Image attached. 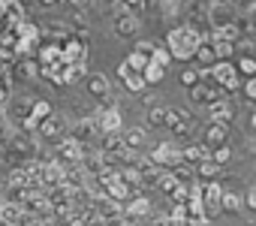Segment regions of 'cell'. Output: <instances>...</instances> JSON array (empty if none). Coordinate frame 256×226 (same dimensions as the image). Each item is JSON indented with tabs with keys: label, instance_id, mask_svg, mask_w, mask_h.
<instances>
[{
	"label": "cell",
	"instance_id": "obj_14",
	"mask_svg": "<svg viewBox=\"0 0 256 226\" xmlns=\"http://www.w3.org/2000/svg\"><path fill=\"white\" fill-rule=\"evenodd\" d=\"M36 64H40V70H58L60 64H64V54H60V46L54 42V46H40V52H36Z\"/></svg>",
	"mask_w": 256,
	"mask_h": 226
},
{
	"label": "cell",
	"instance_id": "obj_19",
	"mask_svg": "<svg viewBox=\"0 0 256 226\" xmlns=\"http://www.w3.org/2000/svg\"><path fill=\"white\" fill-rule=\"evenodd\" d=\"M120 139H124V148H142L145 145V130L142 127H130V130H120Z\"/></svg>",
	"mask_w": 256,
	"mask_h": 226
},
{
	"label": "cell",
	"instance_id": "obj_33",
	"mask_svg": "<svg viewBox=\"0 0 256 226\" xmlns=\"http://www.w3.org/2000/svg\"><path fill=\"white\" fill-rule=\"evenodd\" d=\"M154 48H157V42H148V40H145V42H136L133 52H139L145 60H151V58H154Z\"/></svg>",
	"mask_w": 256,
	"mask_h": 226
},
{
	"label": "cell",
	"instance_id": "obj_18",
	"mask_svg": "<svg viewBox=\"0 0 256 226\" xmlns=\"http://www.w3.org/2000/svg\"><path fill=\"white\" fill-rule=\"evenodd\" d=\"M226 133H229V124L208 121V127H205V145H208V148H214V145L226 142Z\"/></svg>",
	"mask_w": 256,
	"mask_h": 226
},
{
	"label": "cell",
	"instance_id": "obj_1",
	"mask_svg": "<svg viewBox=\"0 0 256 226\" xmlns=\"http://www.w3.org/2000/svg\"><path fill=\"white\" fill-rule=\"evenodd\" d=\"M199 40H202V36H199L196 30H190L187 24H178V28L169 30L166 48H169V54H172L175 60H193V52H196Z\"/></svg>",
	"mask_w": 256,
	"mask_h": 226
},
{
	"label": "cell",
	"instance_id": "obj_21",
	"mask_svg": "<svg viewBox=\"0 0 256 226\" xmlns=\"http://www.w3.org/2000/svg\"><path fill=\"white\" fill-rule=\"evenodd\" d=\"M193 172H196V181H214V178L220 175V166H217V163L208 157V160L196 163V169H193Z\"/></svg>",
	"mask_w": 256,
	"mask_h": 226
},
{
	"label": "cell",
	"instance_id": "obj_27",
	"mask_svg": "<svg viewBox=\"0 0 256 226\" xmlns=\"http://www.w3.org/2000/svg\"><path fill=\"white\" fill-rule=\"evenodd\" d=\"M148 124L151 127H166V108L163 106H157V102L148 106Z\"/></svg>",
	"mask_w": 256,
	"mask_h": 226
},
{
	"label": "cell",
	"instance_id": "obj_31",
	"mask_svg": "<svg viewBox=\"0 0 256 226\" xmlns=\"http://www.w3.org/2000/svg\"><path fill=\"white\" fill-rule=\"evenodd\" d=\"M30 106H34V96H22V100H16V115H18V121L30 115Z\"/></svg>",
	"mask_w": 256,
	"mask_h": 226
},
{
	"label": "cell",
	"instance_id": "obj_15",
	"mask_svg": "<svg viewBox=\"0 0 256 226\" xmlns=\"http://www.w3.org/2000/svg\"><path fill=\"white\" fill-rule=\"evenodd\" d=\"M84 78H88V94H90V96L102 100V96L112 94V82H108L102 72H94V76H84Z\"/></svg>",
	"mask_w": 256,
	"mask_h": 226
},
{
	"label": "cell",
	"instance_id": "obj_25",
	"mask_svg": "<svg viewBox=\"0 0 256 226\" xmlns=\"http://www.w3.org/2000/svg\"><path fill=\"white\" fill-rule=\"evenodd\" d=\"M175 187H178V178H175V175H172L169 169H160V175H157V190L169 196V193H172Z\"/></svg>",
	"mask_w": 256,
	"mask_h": 226
},
{
	"label": "cell",
	"instance_id": "obj_13",
	"mask_svg": "<svg viewBox=\"0 0 256 226\" xmlns=\"http://www.w3.org/2000/svg\"><path fill=\"white\" fill-rule=\"evenodd\" d=\"M193 60H196L202 70H208L211 64L220 60L217 52H214V46H211V40H208V34H202V40H199V46H196V52H193Z\"/></svg>",
	"mask_w": 256,
	"mask_h": 226
},
{
	"label": "cell",
	"instance_id": "obj_35",
	"mask_svg": "<svg viewBox=\"0 0 256 226\" xmlns=\"http://www.w3.org/2000/svg\"><path fill=\"white\" fill-rule=\"evenodd\" d=\"M196 82H199V72H196V70H184V72H181V84H184V88H193Z\"/></svg>",
	"mask_w": 256,
	"mask_h": 226
},
{
	"label": "cell",
	"instance_id": "obj_22",
	"mask_svg": "<svg viewBox=\"0 0 256 226\" xmlns=\"http://www.w3.org/2000/svg\"><path fill=\"white\" fill-rule=\"evenodd\" d=\"M124 148V139H120V130L118 133H102V142H100V151H108V154H118Z\"/></svg>",
	"mask_w": 256,
	"mask_h": 226
},
{
	"label": "cell",
	"instance_id": "obj_41",
	"mask_svg": "<svg viewBox=\"0 0 256 226\" xmlns=\"http://www.w3.org/2000/svg\"><path fill=\"white\" fill-rule=\"evenodd\" d=\"M40 4H42V6H58L60 0H40Z\"/></svg>",
	"mask_w": 256,
	"mask_h": 226
},
{
	"label": "cell",
	"instance_id": "obj_39",
	"mask_svg": "<svg viewBox=\"0 0 256 226\" xmlns=\"http://www.w3.org/2000/svg\"><path fill=\"white\" fill-rule=\"evenodd\" d=\"M124 4H130V6H136V10H142V6H148L151 0H124Z\"/></svg>",
	"mask_w": 256,
	"mask_h": 226
},
{
	"label": "cell",
	"instance_id": "obj_32",
	"mask_svg": "<svg viewBox=\"0 0 256 226\" xmlns=\"http://www.w3.org/2000/svg\"><path fill=\"white\" fill-rule=\"evenodd\" d=\"M154 64H160V66H169V60H172V54H169V48L166 46H157L154 48V58H151Z\"/></svg>",
	"mask_w": 256,
	"mask_h": 226
},
{
	"label": "cell",
	"instance_id": "obj_8",
	"mask_svg": "<svg viewBox=\"0 0 256 226\" xmlns=\"http://www.w3.org/2000/svg\"><path fill=\"white\" fill-rule=\"evenodd\" d=\"M238 115V106L232 102V96H220L208 102V121H220V124H232V118Z\"/></svg>",
	"mask_w": 256,
	"mask_h": 226
},
{
	"label": "cell",
	"instance_id": "obj_10",
	"mask_svg": "<svg viewBox=\"0 0 256 226\" xmlns=\"http://www.w3.org/2000/svg\"><path fill=\"white\" fill-rule=\"evenodd\" d=\"M184 223L187 226H211V217L205 214L199 199H187L184 202Z\"/></svg>",
	"mask_w": 256,
	"mask_h": 226
},
{
	"label": "cell",
	"instance_id": "obj_2",
	"mask_svg": "<svg viewBox=\"0 0 256 226\" xmlns=\"http://www.w3.org/2000/svg\"><path fill=\"white\" fill-rule=\"evenodd\" d=\"M208 78H211L217 88H223L226 94H235V90L241 88V72L235 70L232 60H217V64H211V66H208Z\"/></svg>",
	"mask_w": 256,
	"mask_h": 226
},
{
	"label": "cell",
	"instance_id": "obj_12",
	"mask_svg": "<svg viewBox=\"0 0 256 226\" xmlns=\"http://www.w3.org/2000/svg\"><path fill=\"white\" fill-rule=\"evenodd\" d=\"M118 76L124 78V88H126V90H133V94H139V90H145V88H148V84H145V78H142V72H139V70H133L126 60L118 66Z\"/></svg>",
	"mask_w": 256,
	"mask_h": 226
},
{
	"label": "cell",
	"instance_id": "obj_38",
	"mask_svg": "<svg viewBox=\"0 0 256 226\" xmlns=\"http://www.w3.org/2000/svg\"><path fill=\"white\" fill-rule=\"evenodd\" d=\"M169 220H172V223H184V205H172Z\"/></svg>",
	"mask_w": 256,
	"mask_h": 226
},
{
	"label": "cell",
	"instance_id": "obj_20",
	"mask_svg": "<svg viewBox=\"0 0 256 226\" xmlns=\"http://www.w3.org/2000/svg\"><path fill=\"white\" fill-rule=\"evenodd\" d=\"M142 78H145V84H160V82L166 78V66H160V64L148 60V64L142 66Z\"/></svg>",
	"mask_w": 256,
	"mask_h": 226
},
{
	"label": "cell",
	"instance_id": "obj_17",
	"mask_svg": "<svg viewBox=\"0 0 256 226\" xmlns=\"http://www.w3.org/2000/svg\"><path fill=\"white\" fill-rule=\"evenodd\" d=\"M136 30H139V18H136V12L114 16V34H118V36H133Z\"/></svg>",
	"mask_w": 256,
	"mask_h": 226
},
{
	"label": "cell",
	"instance_id": "obj_26",
	"mask_svg": "<svg viewBox=\"0 0 256 226\" xmlns=\"http://www.w3.org/2000/svg\"><path fill=\"white\" fill-rule=\"evenodd\" d=\"M169 172L178 178V184H190V181H196V172H193L190 163H178V166H172Z\"/></svg>",
	"mask_w": 256,
	"mask_h": 226
},
{
	"label": "cell",
	"instance_id": "obj_23",
	"mask_svg": "<svg viewBox=\"0 0 256 226\" xmlns=\"http://www.w3.org/2000/svg\"><path fill=\"white\" fill-rule=\"evenodd\" d=\"M46 115H52V102H48V100H34V106H30V115H28V118H30L34 124H40Z\"/></svg>",
	"mask_w": 256,
	"mask_h": 226
},
{
	"label": "cell",
	"instance_id": "obj_4",
	"mask_svg": "<svg viewBox=\"0 0 256 226\" xmlns=\"http://www.w3.org/2000/svg\"><path fill=\"white\" fill-rule=\"evenodd\" d=\"M120 211H124L126 220H139V223H145L148 217H154V205H151V199L145 193H133L126 202H120Z\"/></svg>",
	"mask_w": 256,
	"mask_h": 226
},
{
	"label": "cell",
	"instance_id": "obj_24",
	"mask_svg": "<svg viewBox=\"0 0 256 226\" xmlns=\"http://www.w3.org/2000/svg\"><path fill=\"white\" fill-rule=\"evenodd\" d=\"M46 30H48V36H52V40H54L58 46H60V42H64V40H66V36L72 34V28H70L66 22H52V24H48Z\"/></svg>",
	"mask_w": 256,
	"mask_h": 226
},
{
	"label": "cell",
	"instance_id": "obj_29",
	"mask_svg": "<svg viewBox=\"0 0 256 226\" xmlns=\"http://www.w3.org/2000/svg\"><path fill=\"white\" fill-rule=\"evenodd\" d=\"M238 208H241V196L223 187V196H220V211H238Z\"/></svg>",
	"mask_w": 256,
	"mask_h": 226
},
{
	"label": "cell",
	"instance_id": "obj_16",
	"mask_svg": "<svg viewBox=\"0 0 256 226\" xmlns=\"http://www.w3.org/2000/svg\"><path fill=\"white\" fill-rule=\"evenodd\" d=\"M181 157H184V163L196 166V163H202V160H208V157H211V148H208L205 142H193V145L181 148Z\"/></svg>",
	"mask_w": 256,
	"mask_h": 226
},
{
	"label": "cell",
	"instance_id": "obj_40",
	"mask_svg": "<svg viewBox=\"0 0 256 226\" xmlns=\"http://www.w3.org/2000/svg\"><path fill=\"white\" fill-rule=\"evenodd\" d=\"M120 226H145V223H139V220H126V217H124V223H120Z\"/></svg>",
	"mask_w": 256,
	"mask_h": 226
},
{
	"label": "cell",
	"instance_id": "obj_3",
	"mask_svg": "<svg viewBox=\"0 0 256 226\" xmlns=\"http://www.w3.org/2000/svg\"><path fill=\"white\" fill-rule=\"evenodd\" d=\"M90 121H94V130L102 136V133H118V130H124V118H120V108L118 106H100V108H94V115H90Z\"/></svg>",
	"mask_w": 256,
	"mask_h": 226
},
{
	"label": "cell",
	"instance_id": "obj_5",
	"mask_svg": "<svg viewBox=\"0 0 256 226\" xmlns=\"http://www.w3.org/2000/svg\"><path fill=\"white\" fill-rule=\"evenodd\" d=\"M66 130H70V121H66L64 115H58V112L46 115V118L36 124V133H40L42 139H48V142H58V139H64V136H66Z\"/></svg>",
	"mask_w": 256,
	"mask_h": 226
},
{
	"label": "cell",
	"instance_id": "obj_7",
	"mask_svg": "<svg viewBox=\"0 0 256 226\" xmlns=\"http://www.w3.org/2000/svg\"><path fill=\"white\" fill-rule=\"evenodd\" d=\"M160 169H172V166H178V163H184V157H181V148L175 145V142H160V145H154V151L148 154Z\"/></svg>",
	"mask_w": 256,
	"mask_h": 226
},
{
	"label": "cell",
	"instance_id": "obj_11",
	"mask_svg": "<svg viewBox=\"0 0 256 226\" xmlns=\"http://www.w3.org/2000/svg\"><path fill=\"white\" fill-rule=\"evenodd\" d=\"M66 136H70V139H76V142H82V145H88V142H90V139L96 136V130H94V121H90V115H84V118H78L76 124H70Z\"/></svg>",
	"mask_w": 256,
	"mask_h": 226
},
{
	"label": "cell",
	"instance_id": "obj_42",
	"mask_svg": "<svg viewBox=\"0 0 256 226\" xmlns=\"http://www.w3.org/2000/svg\"><path fill=\"white\" fill-rule=\"evenodd\" d=\"M34 226H52V220H36Z\"/></svg>",
	"mask_w": 256,
	"mask_h": 226
},
{
	"label": "cell",
	"instance_id": "obj_44",
	"mask_svg": "<svg viewBox=\"0 0 256 226\" xmlns=\"http://www.w3.org/2000/svg\"><path fill=\"white\" fill-rule=\"evenodd\" d=\"M114 4H120V0H114Z\"/></svg>",
	"mask_w": 256,
	"mask_h": 226
},
{
	"label": "cell",
	"instance_id": "obj_37",
	"mask_svg": "<svg viewBox=\"0 0 256 226\" xmlns=\"http://www.w3.org/2000/svg\"><path fill=\"white\" fill-rule=\"evenodd\" d=\"M241 205H247V208H256V187H250V190L241 196Z\"/></svg>",
	"mask_w": 256,
	"mask_h": 226
},
{
	"label": "cell",
	"instance_id": "obj_28",
	"mask_svg": "<svg viewBox=\"0 0 256 226\" xmlns=\"http://www.w3.org/2000/svg\"><path fill=\"white\" fill-rule=\"evenodd\" d=\"M211 160H214L217 166H226V163L232 160V148H229L226 142H220V145H214V148H211Z\"/></svg>",
	"mask_w": 256,
	"mask_h": 226
},
{
	"label": "cell",
	"instance_id": "obj_30",
	"mask_svg": "<svg viewBox=\"0 0 256 226\" xmlns=\"http://www.w3.org/2000/svg\"><path fill=\"white\" fill-rule=\"evenodd\" d=\"M241 76H256V60L250 58V54H241V60H238V66H235Z\"/></svg>",
	"mask_w": 256,
	"mask_h": 226
},
{
	"label": "cell",
	"instance_id": "obj_34",
	"mask_svg": "<svg viewBox=\"0 0 256 226\" xmlns=\"http://www.w3.org/2000/svg\"><path fill=\"white\" fill-rule=\"evenodd\" d=\"M241 88H244V96H247V100H256V78H253V76H247V78L241 82Z\"/></svg>",
	"mask_w": 256,
	"mask_h": 226
},
{
	"label": "cell",
	"instance_id": "obj_45",
	"mask_svg": "<svg viewBox=\"0 0 256 226\" xmlns=\"http://www.w3.org/2000/svg\"><path fill=\"white\" fill-rule=\"evenodd\" d=\"M0 205H4V202H0Z\"/></svg>",
	"mask_w": 256,
	"mask_h": 226
},
{
	"label": "cell",
	"instance_id": "obj_43",
	"mask_svg": "<svg viewBox=\"0 0 256 226\" xmlns=\"http://www.w3.org/2000/svg\"><path fill=\"white\" fill-rule=\"evenodd\" d=\"M18 4H34V0H18Z\"/></svg>",
	"mask_w": 256,
	"mask_h": 226
},
{
	"label": "cell",
	"instance_id": "obj_6",
	"mask_svg": "<svg viewBox=\"0 0 256 226\" xmlns=\"http://www.w3.org/2000/svg\"><path fill=\"white\" fill-rule=\"evenodd\" d=\"M220 196H223V184L214 178V181H202V190H199V202L205 208V214L214 220L220 214Z\"/></svg>",
	"mask_w": 256,
	"mask_h": 226
},
{
	"label": "cell",
	"instance_id": "obj_9",
	"mask_svg": "<svg viewBox=\"0 0 256 226\" xmlns=\"http://www.w3.org/2000/svg\"><path fill=\"white\" fill-rule=\"evenodd\" d=\"M52 154H54V160H58L60 166H72V163H78V157H82V142L64 136V139H58V145L52 148Z\"/></svg>",
	"mask_w": 256,
	"mask_h": 226
},
{
	"label": "cell",
	"instance_id": "obj_36",
	"mask_svg": "<svg viewBox=\"0 0 256 226\" xmlns=\"http://www.w3.org/2000/svg\"><path fill=\"white\" fill-rule=\"evenodd\" d=\"M126 64H130L133 70H139V72H142V66H145L148 60H145V58H142L139 52H130V58H126Z\"/></svg>",
	"mask_w": 256,
	"mask_h": 226
}]
</instances>
